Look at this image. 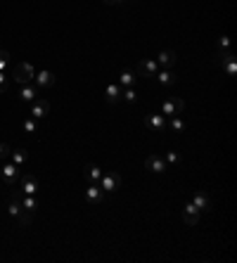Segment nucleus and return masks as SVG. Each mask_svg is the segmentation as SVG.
Listing matches in <instances>:
<instances>
[{"mask_svg": "<svg viewBox=\"0 0 237 263\" xmlns=\"http://www.w3.org/2000/svg\"><path fill=\"white\" fill-rule=\"evenodd\" d=\"M19 200H22V192L14 190V194H12V200H10V204H8V214H10L12 218H17V220H19V226H24V228H26L28 223H31V211L24 209Z\"/></svg>", "mask_w": 237, "mask_h": 263, "instance_id": "1", "label": "nucleus"}, {"mask_svg": "<svg viewBox=\"0 0 237 263\" xmlns=\"http://www.w3.org/2000/svg\"><path fill=\"white\" fill-rule=\"evenodd\" d=\"M34 76H36L34 64H28V62L14 64V74H12V78H14L17 86H26V83H31V81H34Z\"/></svg>", "mask_w": 237, "mask_h": 263, "instance_id": "2", "label": "nucleus"}, {"mask_svg": "<svg viewBox=\"0 0 237 263\" xmlns=\"http://www.w3.org/2000/svg\"><path fill=\"white\" fill-rule=\"evenodd\" d=\"M19 176H22V168L14 166L12 162H8L2 168H0V182L5 185V188H14L19 180Z\"/></svg>", "mask_w": 237, "mask_h": 263, "instance_id": "3", "label": "nucleus"}, {"mask_svg": "<svg viewBox=\"0 0 237 263\" xmlns=\"http://www.w3.org/2000/svg\"><path fill=\"white\" fill-rule=\"evenodd\" d=\"M182 112H185V100L182 98H168L162 104V114L164 116H180Z\"/></svg>", "mask_w": 237, "mask_h": 263, "instance_id": "4", "label": "nucleus"}, {"mask_svg": "<svg viewBox=\"0 0 237 263\" xmlns=\"http://www.w3.org/2000/svg\"><path fill=\"white\" fill-rule=\"evenodd\" d=\"M17 190L22 192V194H36V192H38V178H36V176H31V173L19 176Z\"/></svg>", "mask_w": 237, "mask_h": 263, "instance_id": "5", "label": "nucleus"}, {"mask_svg": "<svg viewBox=\"0 0 237 263\" xmlns=\"http://www.w3.org/2000/svg\"><path fill=\"white\" fill-rule=\"evenodd\" d=\"M100 185L104 192H116L118 188H121V176H118L116 171H110V173H102V178H100Z\"/></svg>", "mask_w": 237, "mask_h": 263, "instance_id": "6", "label": "nucleus"}, {"mask_svg": "<svg viewBox=\"0 0 237 263\" xmlns=\"http://www.w3.org/2000/svg\"><path fill=\"white\" fill-rule=\"evenodd\" d=\"M86 202L92 204V206H102L104 204V190H102L98 182H90L88 190H86Z\"/></svg>", "mask_w": 237, "mask_h": 263, "instance_id": "7", "label": "nucleus"}, {"mask_svg": "<svg viewBox=\"0 0 237 263\" xmlns=\"http://www.w3.org/2000/svg\"><path fill=\"white\" fill-rule=\"evenodd\" d=\"M34 86H36L38 90H50L52 86H55V76L50 72H36V76H34Z\"/></svg>", "mask_w": 237, "mask_h": 263, "instance_id": "8", "label": "nucleus"}, {"mask_svg": "<svg viewBox=\"0 0 237 263\" xmlns=\"http://www.w3.org/2000/svg\"><path fill=\"white\" fill-rule=\"evenodd\" d=\"M50 114V102L43 100V98H36V100L31 102V118H46Z\"/></svg>", "mask_w": 237, "mask_h": 263, "instance_id": "9", "label": "nucleus"}, {"mask_svg": "<svg viewBox=\"0 0 237 263\" xmlns=\"http://www.w3.org/2000/svg\"><path fill=\"white\" fill-rule=\"evenodd\" d=\"M145 168L152 173H164L166 171V159L162 154H150L145 159Z\"/></svg>", "mask_w": 237, "mask_h": 263, "instance_id": "10", "label": "nucleus"}, {"mask_svg": "<svg viewBox=\"0 0 237 263\" xmlns=\"http://www.w3.org/2000/svg\"><path fill=\"white\" fill-rule=\"evenodd\" d=\"M156 72H159V64L154 60H142L138 64V76H145V78H154Z\"/></svg>", "mask_w": 237, "mask_h": 263, "instance_id": "11", "label": "nucleus"}, {"mask_svg": "<svg viewBox=\"0 0 237 263\" xmlns=\"http://www.w3.org/2000/svg\"><path fill=\"white\" fill-rule=\"evenodd\" d=\"M38 92H40V90L34 86V81L26 83V86H19V100L26 102V104H31V102L38 98Z\"/></svg>", "mask_w": 237, "mask_h": 263, "instance_id": "12", "label": "nucleus"}, {"mask_svg": "<svg viewBox=\"0 0 237 263\" xmlns=\"http://www.w3.org/2000/svg\"><path fill=\"white\" fill-rule=\"evenodd\" d=\"M200 214L202 211L190 202V204H185V209H182V220H185L188 226H197V223H200Z\"/></svg>", "mask_w": 237, "mask_h": 263, "instance_id": "13", "label": "nucleus"}, {"mask_svg": "<svg viewBox=\"0 0 237 263\" xmlns=\"http://www.w3.org/2000/svg\"><path fill=\"white\" fill-rule=\"evenodd\" d=\"M156 81L162 83L164 88H174L176 83H178V76H176L171 69H162V72H156V76H154Z\"/></svg>", "mask_w": 237, "mask_h": 263, "instance_id": "14", "label": "nucleus"}, {"mask_svg": "<svg viewBox=\"0 0 237 263\" xmlns=\"http://www.w3.org/2000/svg\"><path fill=\"white\" fill-rule=\"evenodd\" d=\"M145 124H147V128H152L154 133H162L166 128V116L164 114H150V116L145 118Z\"/></svg>", "mask_w": 237, "mask_h": 263, "instance_id": "15", "label": "nucleus"}, {"mask_svg": "<svg viewBox=\"0 0 237 263\" xmlns=\"http://www.w3.org/2000/svg\"><path fill=\"white\" fill-rule=\"evenodd\" d=\"M83 178L88 182H100L102 178V171L98 164H86V168H83Z\"/></svg>", "mask_w": 237, "mask_h": 263, "instance_id": "16", "label": "nucleus"}, {"mask_svg": "<svg viewBox=\"0 0 237 263\" xmlns=\"http://www.w3.org/2000/svg\"><path fill=\"white\" fill-rule=\"evenodd\" d=\"M192 204L197 206L200 211H211V200H209V194L206 192H194V197H192Z\"/></svg>", "mask_w": 237, "mask_h": 263, "instance_id": "17", "label": "nucleus"}, {"mask_svg": "<svg viewBox=\"0 0 237 263\" xmlns=\"http://www.w3.org/2000/svg\"><path fill=\"white\" fill-rule=\"evenodd\" d=\"M176 62H178V57H176L174 50H162V52H159V60H156V64L164 66V69H171Z\"/></svg>", "mask_w": 237, "mask_h": 263, "instance_id": "18", "label": "nucleus"}, {"mask_svg": "<svg viewBox=\"0 0 237 263\" xmlns=\"http://www.w3.org/2000/svg\"><path fill=\"white\" fill-rule=\"evenodd\" d=\"M10 162L14 164V166H19V168H24L28 162V152L22 150V147H19V150H12V152H10Z\"/></svg>", "mask_w": 237, "mask_h": 263, "instance_id": "19", "label": "nucleus"}, {"mask_svg": "<svg viewBox=\"0 0 237 263\" xmlns=\"http://www.w3.org/2000/svg\"><path fill=\"white\" fill-rule=\"evenodd\" d=\"M138 83V74L130 72V69H126V72H121V76H118V86L121 88H133Z\"/></svg>", "mask_w": 237, "mask_h": 263, "instance_id": "20", "label": "nucleus"}, {"mask_svg": "<svg viewBox=\"0 0 237 263\" xmlns=\"http://www.w3.org/2000/svg\"><path fill=\"white\" fill-rule=\"evenodd\" d=\"M104 98H107L110 104H116V102L121 100V86H118V83H110L107 90H104Z\"/></svg>", "mask_w": 237, "mask_h": 263, "instance_id": "21", "label": "nucleus"}, {"mask_svg": "<svg viewBox=\"0 0 237 263\" xmlns=\"http://www.w3.org/2000/svg\"><path fill=\"white\" fill-rule=\"evenodd\" d=\"M22 206L26 211H31V214H36V209H38V202H36V197L34 194H22Z\"/></svg>", "mask_w": 237, "mask_h": 263, "instance_id": "22", "label": "nucleus"}, {"mask_svg": "<svg viewBox=\"0 0 237 263\" xmlns=\"http://www.w3.org/2000/svg\"><path fill=\"white\" fill-rule=\"evenodd\" d=\"M121 100H126L128 104H136L138 102V90L136 88H121Z\"/></svg>", "mask_w": 237, "mask_h": 263, "instance_id": "23", "label": "nucleus"}, {"mask_svg": "<svg viewBox=\"0 0 237 263\" xmlns=\"http://www.w3.org/2000/svg\"><path fill=\"white\" fill-rule=\"evenodd\" d=\"M220 66L226 69V74H228V76H235V74H237V60H235V54H232V57H228V60L220 64Z\"/></svg>", "mask_w": 237, "mask_h": 263, "instance_id": "24", "label": "nucleus"}, {"mask_svg": "<svg viewBox=\"0 0 237 263\" xmlns=\"http://www.w3.org/2000/svg\"><path fill=\"white\" fill-rule=\"evenodd\" d=\"M171 118V124H168V126H171V130H176V133H180L182 128H185V121H182L180 116H168Z\"/></svg>", "mask_w": 237, "mask_h": 263, "instance_id": "25", "label": "nucleus"}, {"mask_svg": "<svg viewBox=\"0 0 237 263\" xmlns=\"http://www.w3.org/2000/svg\"><path fill=\"white\" fill-rule=\"evenodd\" d=\"M8 66H10V52L0 50V72H8Z\"/></svg>", "mask_w": 237, "mask_h": 263, "instance_id": "26", "label": "nucleus"}, {"mask_svg": "<svg viewBox=\"0 0 237 263\" xmlns=\"http://www.w3.org/2000/svg\"><path fill=\"white\" fill-rule=\"evenodd\" d=\"M36 130H38L36 118H31V116H28L26 121H24V133H36Z\"/></svg>", "mask_w": 237, "mask_h": 263, "instance_id": "27", "label": "nucleus"}, {"mask_svg": "<svg viewBox=\"0 0 237 263\" xmlns=\"http://www.w3.org/2000/svg\"><path fill=\"white\" fill-rule=\"evenodd\" d=\"M10 88V76L8 72H0V92H8Z\"/></svg>", "mask_w": 237, "mask_h": 263, "instance_id": "28", "label": "nucleus"}, {"mask_svg": "<svg viewBox=\"0 0 237 263\" xmlns=\"http://www.w3.org/2000/svg\"><path fill=\"white\" fill-rule=\"evenodd\" d=\"M10 152H12V147L5 145V142H0V162H5V159H10Z\"/></svg>", "mask_w": 237, "mask_h": 263, "instance_id": "29", "label": "nucleus"}, {"mask_svg": "<svg viewBox=\"0 0 237 263\" xmlns=\"http://www.w3.org/2000/svg\"><path fill=\"white\" fill-rule=\"evenodd\" d=\"M218 50H230V38L228 36H220L218 38Z\"/></svg>", "mask_w": 237, "mask_h": 263, "instance_id": "30", "label": "nucleus"}, {"mask_svg": "<svg viewBox=\"0 0 237 263\" xmlns=\"http://www.w3.org/2000/svg\"><path fill=\"white\" fill-rule=\"evenodd\" d=\"M166 164H178V152H166Z\"/></svg>", "mask_w": 237, "mask_h": 263, "instance_id": "31", "label": "nucleus"}, {"mask_svg": "<svg viewBox=\"0 0 237 263\" xmlns=\"http://www.w3.org/2000/svg\"><path fill=\"white\" fill-rule=\"evenodd\" d=\"M124 0H104V5H121Z\"/></svg>", "mask_w": 237, "mask_h": 263, "instance_id": "32", "label": "nucleus"}]
</instances>
